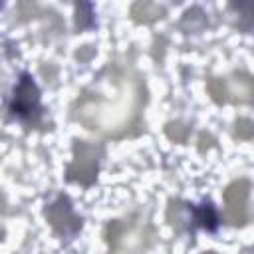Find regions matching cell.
<instances>
[{"instance_id":"1","label":"cell","mask_w":254,"mask_h":254,"mask_svg":"<svg viewBox=\"0 0 254 254\" xmlns=\"http://www.w3.org/2000/svg\"><path fill=\"white\" fill-rule=\"evenodd\" d=\"M141 101L143 87L137 73L129 67L113 65L79 95L73 115L87 129L117 137L135 121Z\"/></svg>"},{"instance_id":"2","label":"cell","mask_w":254,"mask_h":254,"mask_svg":"<svg viewBox=\"0 0 254 254\" xmlns=\"http://www.w3.org/2000/svg\"><path fill=\"white\" fill-rule=\"evenodd\" d=\"M153 240V228L143 214L125 216L107 226L109 254H145Z\"/></svg>"},{"instance_id":"3","label":"cell","mask_w":254,"mask_h":254,"mask_svg":"<svg viewBox=\"0 0 254 254\" xmlns=\"http://www.w3.org/2000/svg\"><path fill=\"white\" fill-rule=\"evenodd\" d=\"M250 181L238 179L224 190V218L232 226H242L250 218Z\"/></svg>"},{"instance_id":"4","label":"cell","mask_w":254,"mask_h":254,"mask_svg":"<svg viewBox=\"0 0 254 254\" xmlns=\"http://www.w3.org/2000/svg\"><path fill=\"white\" fill-rule=\"evenodd\" d=\"M99 155L101 149L97 145L77 141L73 147V161L67 167V179L77 181L81 185H89L95 179L97 165H99Z\"/></svg>"},{"instance_id":"5","label":"cell","mask_w":254,"mask_h":254,"mask_svg":"<svg viewBox=\"0 0 254 254\" xmlns=\"http://www.w3.org/2000/svg\"><path fill=\"white\" fill-rule=\"evenodd\" d=\"M46 218L52 224V228L62 236L73 234L79 228V218L75 216L67 198H58L56 202H52L46 208Z\"/></svg>"},{"instance_id":"6","label":"cell","mask_w":254,"mask_h":254,"mask_svg":"<svg viewBox=\"0 0 254 254\" xmlns=\"http://www.w3.org/2000/svg\"><path fill=\"white\" fill-rule=\"evenodd\" d=\"M224 87V101H238V103H250L252 101V79L246 73H232L230 77L222 79Z\"/></svg>"},{"instance_id":"7","label":"cell","mask_w":254,"mask_h":254,"mask_svg":"<svg viewBox=\"0 0 254 254\" xmlns=\"http://www.w3.org/2000/svg\"><path fill=\"white\" fill-rule=\"evenodd\" d=\"M38 99H40V93H38V87L36 83L24 75L16 93H14V101H12V109L20 115H30L36 107H38Z\"/></svg>"},{"instance_id":"8","label":"cell","mask_w":254,"mask_h":254,"mask_svg":"<svg viewBox=\"0 0 254 254\" xmlns=\"http://www.w3.org/2000/svg\"><path fill=\"white\" fill-rule=\"evenodd\" d=\"M131 16H133L135 22L149 24V22H155L157 18H163L165 8L155 4V2H135L133 8H131Z\"/></svg>"},{"instance_id":"9","label":"cell","mask_w":254,"mask_h":254,"mask_svg":"<svg viewBox=\"0 0 254 254\" xmlns=\"http://www.w3.org/2000/svg\"><path fill=\"white\" fill-rule=\"evenodd\" d=\"M196 222H200L204 228H214L216 226V214H214L212 204H202L196 210Z\"/></svg>"},{"instance_id":"10","label":"cell","mask_w":254,"mask_h":254,"mask_svg":"<svg viewBox=\"0 0 254 254\" xmlns=\"http://www.w3.org/2000/svg\"><path fill=\"white\" fill-rule=\"evenodd\" d=\"M208 91H210V95H212V99H214V101H218V103H222V101H224V87H222V79H218V77H210V79H208Z\"/></svg>"},{"instance_id":"11","label":"cell","mask_w":254,"mask_h":254,"mask_svg":"<svg viewBox=\"0 0 254 254\" xmlns=\"http://www.w3.org/2000/svg\"><path fill=\"white\" fill-rule=\"evenodd\" d=\"M234 127H236L234 131H236V135L240 139H250L252 133H254V127H252V121L250 119H238Z\"/></svg>"},{"instance_id":"12","label":"cell","mask_w":254,"mask_h":254,"mask_svg":"<svg viewBox=\"0 0 254 254\" xmlns=\"http://www.w3.org/2000/svg\"><path fill=\"white\" fill-rule=\"evenodd\" d=\"M187 131L189 129L183 123H169L167 125V135L171 139H175V141H185L187 139Z\"/></svg>"},{"instance_id":"13","label":"cell","mask_w":254,"mask_h":254,"mask_svg":"<svg viewBox=\"0 0 254 254\" xmlns=\"http://www.w3.org/2000/svg\"><path fill=\"white\" fill-rule=\"evenodd\" d=\"M204 254H216V252H204Z\"/></svg>"},{"instance_id":"14","label":"cell","mask_w":254,"mask_h":254,"mask_svg":"<svg viewBox=\"0 0 254 254\" xmlns=\"http://www.w3.org/2000/svg\"><path fill=\"white\" fill-rule=\"evenodd\" d=\"M0 236H2V228H0Z\"/></svg>"}]
</instances>
